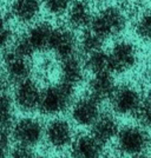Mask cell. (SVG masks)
<instances>
[{"mask_svg": "<svg viewBox=\"0 0 151 158\" xmlns=\"http://www.w3.org/2000/svg\"><path fill=\"white\" fill-rule=\"evenodd\" d=\"M135 33L145 43L151 41V11H145L139 14L135 23Z\"/></svg>", "mask_w": 151, "mask_h": 158, "instance_id": "obj_23", "label": "cell"}, {"mask_svg": "<svg viewBox=\"0 0 151 158\" xmlns=\"http://www.w3.org/2000/svg\"><path fill=\"white\" fill-rule=\"evenodd\" d=\"M83 64H84L85 71L90 72L91 74L106 72V71H109L107 52L104 51V48H102V50H98V51L89 53V54L84 56Z\"/></svg>", "mask_w": 151, "mask_h": 158, "instance_id": "obj_19", "label": "cell"}, {"mask_svg": "<svg viewBox=\"0 0 151 158\" xmlns=\"http://www.w3.org/2000/svg\"><path fill=\"white\" fill-rule=\"evenodd\" d=\"M1 64L6 76L7 83H12L15 85L23 80L31 78L32 76V58L14 52L11 48L4 52V58Z\"/></svg>", "mask_w": 151, "mask_h": 158, "instance_id": "obj_10", "label": "cell"}, {"mask_svg": "<svg viewBox=\"0 0 151 158\" xmlns=\"http://www.w3.org/2000/svg\"><path fill=\"white\" fill-rule=\"evenodd\" d=\"M104 158H119V157H118V153H117V155H109V156H106V153H105Z\"/></svg>", "mask_w": 151, "mask_h": 158, "instance_id": "obj_30", "label": "cell"}, {"mask_svg": "<svg viewBox=\"0 0 151 158\" xmlns=\"http://www.w3.org/2000/svg\"><path fill=\"white\" fill-rule=\"evenodd\" d=\"M85 72L84 64L77 56L60 60L58 73H59L60 83L63 84L76 89L84 81Z\"/></svg>", "mask_w": 151, "mask_h": 158, "instance_id": "obj_15", "label": "cell"}, {"mask_svg": "<svg viewBox=\"0 0 151 158\" xmlns=\"http://www.w3.org/2000/svg\"><path fill=\"white\" fill-rule=\"evenodd\" d=\"M12 137L7 129H0V158H8L12 149Z\"/></svg>", "mask_w": 151, "mask_h": 158, "instance_id": "obj_25", "label": "cell"}, {"mask_svg": "<svg viewBox=\"0 0 151 158\" xmlns=\"http://www.w3.org/2000/svg\"><path fill=\"white\" fill-rule=\"evenodd\" d=\"M76 99L74 89L63 83L50 84L43 89L38 111L50 118L61 117Z\"/></svg>", "mask_w": 151, "mask_h": 158, "instance_id": "obj_1", "label": "cell"}, {"mask_svg": "<svg viewBox=\"0 0 151 158\" xmlns=\"http://www.w3.org/2000/svg\"><path fill=\"white\" fill-rule=\"evenodd\" d=\"M119 129L120 124L117 116H115L112 112H102L97 120L92 124L90 133L98 142L106 146L109 143L115 142Z\"/></svg>", "mask_w": 151, "mask_h": 158, "instance_id": "obj_13", "label": "cell"}, {"mask_svg": "<svg viewBox=\"0 0 151 158\" xmlns=\"http://www.w3.org/2000/svg\"><path fill=\"white\" fill-rule=\"evenodd\" d=\"M34 155V149L15 144V146H12L8 158H33Z\"/></svg>", "mask_w": 151, "mask_h": 158, "instance_id": "obj_26", "label": "cell"}, {"mask_svg": "<svg viewBox=\"0 0 151 158\" xmlns=\"http://www.w3.org/2000/svg\"><path fill=\"white\" fill-rule=\"evenodd\" d=\"M33 158H50L48 156H46V155H40V153H36Z\"/></svg>", "mask_w": 151, "mask_h": 158, "instance_id": "obj_29", "label": "cell"}, {"mask_svg": "<svg viewBox=\"0 0 151 158\" xmlns=\"http://www.w3.org/2000/svg\"><path fill=\"white\" fill-rule=\"evenodd\" d=\"M151 137L148 130L136 124L120 125L117 137L115 139L116 150L120 156L132 157L145 153L150 148Z\"/></svg>", "mask_w": 151, "mask_h": 158, "instance_id": "obj_2", "label": "cell"}, {"mask_svg": "<svg viewBox=\"0 0 151 158\" xmlns=\"http://www.w3.org/2000/svg\"><path fill=\"white\" fill-rule=\"evenodd\" d=\"M15 120V105L12 94L6 90L0 91V129H8Z\"/></svg>", "mask_w": 151, "mask_h": 158, "instance_id": "obj_18", "label": "cell"}, {"mask_svg": "<svg viewBox=\"0 0 151 158\" xmlns=\"http://www.w3.org/2000/svg\"><path fill=\"white\" fill-rule=\"evenodd\" d=\"M117 87L115 77L111 72H100L92 74L87 84V94L97 99L98 102H104L111 98L112 93Z\"/></svg>", "mask_w": 151, "mask_h": 158, "instance_id": "obj_14", "label": "cell"}, {"mask_svg": "<svg viewBox=\"0 0 151 158\" xmlns=\"http://www.w3.org/2000/svg\"><path fill=\"white\" fill-rule=\"evenodd\" d=\"M150 149H151V143H150Z\"/></svg>", "mask_w": 151, "mask_h": 158, "instance_id": "obj_32", "label": "cell"}, {"mask_svg": "<svg viewBox=\"0 0 151 158\" xmlns=\"http://www.w3.org/2000/svg\"><path fill=\"white\" fill-rule=\"evenodd\" d=\"M107 60L109 71L112 74H124L137 66L139 52L135 43L128 39H119L109 50Z\"/></svg>", "mask_w": 151, "mask_h": 158, "instance_id": "obj_5", "label": "cell"}, {"mask_svg": "<svg viewBox=\"0 0 151 158\" xmlns=\"http://www.w3.org/2000/svg\"><path fill=\"white\" fill-rule=\"evenodd\" d=\"M138 125L144 127L145 130H151V93L142 97L135 116Z\"/></svg>", "mask_w": 151, "mask_h": 158, "instance_id": "obj_21", "label": "cell"}, {"mask_svg": "<svg viewBox=\"0 0 151 158\" xmlns=\"http://www.w3.org/2000/svg\"><path fill=\"white\" fill-rule=\"evenodd\" d=\"M41 11L40 0H13L10 6V14L20 24H33Z\"/></svg>", "mask_w": 151, "mask_h": 158, "instance_id": "obj_17", "label": "cell"}, {"mask_svg": "<svg viewBox=\"0 0 151 158\" xmlns=\"http://www.w3.org/2000/svg\"><path fill=\"white\" fill-rule=\"evenodd\" d=\"M43 89L40 87L38 81L28 78L14 85L12 93L15 109L24 113H32L39 109L40 99H41Z\"/></svg>", "mask_w": 151, "mask_h": 158, "instance_id": "obj_8", "label": "cell"}, {"mask_svg": "<svg viewBox=\"0 0 151 158\" xmlns=\"http://www.w3.org/2000/svg\"><path fill=\"white\" fill-rule=\"evenodd\" d=\"M104 44H105V40L102 39L94 32H92L90 28H86L83 31V34L78 39V50L84 56H86L89 53L102 50Z\"/></svg>", "mask_w": 151, "mask_h": 158, "instance_id": "obj_20", "label": "cell"}, {"mask_svg": "<svg viewBox=\"0 0 151 158\" xmlns=\"http://www.w3.org/2000/svg\"><path fill=\"white\" fill-rule=\"evenodd\" d=\"M10 133L15 144L34 149L44 140V124L39 118L26 114L14 120Z\"/></svg>", "mask_w": 151, "mask_h": 158, "instance_id": "obj_6", "label": "cell"}, {"mask_svg": "<svg viewBox=\"0 0 151 158\" xmlns=\"http://www.w3.org/2000/svg\"><path fill=\"white\" fill-rule=\"evenodd\" d=\"M14 38V31L10 19L0 14V53H4L10 48Z\"/></svg>", "mask_w": 151, "mask_h": 158, "instance_id": "obj_22", "label": "cell"}, {"mask_svg": "<svg viewBox=\"0 0 151 158\" xmlns=\"http://www.w3.org/2000/svg\"><path fill=\"white\" fill-rule=\"evenodd\" d=\"M76 137L73 124L64 117H54L44 124V143L56 152L69 150Z\"/></svg>", "mask_w": 151, "mask_h": 158, "instance_id": "obj_4", "label": "cell"}, {"mask_svg": "<svg viewBox=\"0 0 151 158\" xmlns=\"http://www.w3.org/2000/svg\"><path fill=\"white\" fill-rule=\"evenodd\" d=\"M48 51H51L59 60L77 56L78 38L74 31L69 26L54 27Z\"/></svg>", "mask_w": 151, "mask_h": 158, "instance_id": "obj_11", "label": "cell"}, {"mask_svg": "<svg viewBox=\"0 0 151 158\" xmlns=\"http://www.w3.org/2000/svg\"><path fill=\"white\" fill-rule=\"evenodd\" d=\"M93 13L90 4L86 0H76L72 1L71 6L66 12L67 25L71 30H82L84 31L90 26Z\"/></svg>", "mask_w": 151, "mask_h": 158, "instance_id": "obj_16", "label": "cell"}, {"mask_svg": "<svg viewBox=\"0 0 151 158\" xmlns=\"http://www.w3.org/2000/svg\"><path fill=\"white\" fill-rule=\"evenodd\" d=\"M143 94L133 84L125 83L117 85L111 98L109 99L112 113L117 117L135 116Z\"/></svg>", "mask_w": 151, "mask_h": 158, "instance_id": "obj_7", "label": "cell"}, {"mask_svg": "<svg viewBox=\"0 0 151 158\" xmlns=\"http://www.w3.org/2000/svg\"><path fill=\"white\" fill-rule=\"evenodd\" d=\"M128 25L126 14L116 6H107L93 14L91 24L87 28L106 41L118 37L125 31Z\"/></svg>", "mask_w": 151, "mask_h": 158, "instance_id": "obj_3", "label": "cell"}, {"mask_svg": "<svg viewBox=\"0 0 151 158\" xmlns=\"http://www.w3.org/2000/svg\"><path fill=\"white\" fill-rule=\"evenodd\" d=\"M69 111L72 124L79 127H91L102 114V103L86 93L74 99Z\"/></svg>", "mask_w": 151, "mask_h": 158, "instance_id": "obj_9", "label": "cell"}, {"mask_svg": "<svg viewBox=\"0 0 151 158\" xmlns=\"http://www.w3.org/2000/svg\"><path fill=\"white\" fill-rule=\"evenodd\" d=\"M105 145L92 136L90 132H80L69 148L70 158H104Z\"/></svg>", "mask_w": 151, "mask_h": 158, "instance_id": "obj_12", "label": "cell"}, {"mask_svg": "<svg viewBox=\"0 0 151 158\" xmlns=\"http://www.w3.org/2000/svg\"><path fill=\"white\" fill-rule=\"evenodd\" d=\"M72 0H43L45 10L52 15H63L71 6Z\"/></svg>", "mask_w": 151, "mask_h": 158, "instance_id": "obj_24", "label": "cell"}, {"mask_svg": "<svg viewBox=\"0 0 151 158\" xmlns=\"http://www.w3.org/2000/svg\"><path fill=\"white\" fill-rule=\"evenodd\" d=\"M150 70H151V61H150Z\"/></svg>", "mask_w": 151, "mask_h": 158, "instance_id": "obj_31", "label": "cell"}, {"mask_svg": "<svg viewBox=\"0 0 151 158\" xmlns=\"http://www.w3.org/2000/svg\"><path fill=\"white\" fill-rule=\"evenodd\" d=\"M6 84H7L6 76H5L4 69H2V64L0 63V91H1V90H5Z\"/></svg>", "mask_w": 151, "mask_h": 158, "instance_id": "obj_27", "label": "cell"}, {"mask_svg": "<svg viewBox=\"0 0 151 158\" xmlns=\"http://www.w3.org/2000/svg\"><path fill=\"white\" fill-rule=\"evenodd\" d=\"M129 158H151L150 155H146V153H141V155H136V156H132Z\"/></svg>", "mask_w": 151, "mask_h": 158, "instance_id": "obj_28", "label": "cell"}]
</instances>
